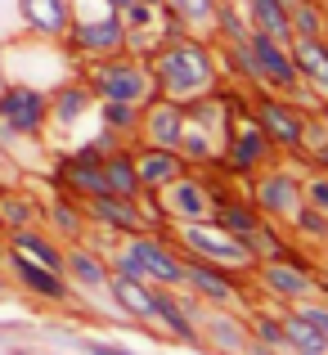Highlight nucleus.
<instances>
[{
	"label": "nucleus",
	"mask_w": 328,
	"mask_h": 355,
	"mask_svg": "<svg viewBox=\"0 0 328 355\" xmlns=\"http://www.w3.org/2000/svg\"><path fill=\"white\" fill-rule=\"evenodd\" d=\"M144 59H148V72H153L157 95L175 99V104H189V99L221 86V59L212 50V41H202V36L180 32L171 41L153 45Z\"/></svg>",
	"instance_id": "1"
},
{
	"label": "nucleus",
	"mask_w": 328,
	"mask_h": 355,
	"mask_svg": "<svg viewBox=\"0 0 328 355\" xmlns=\"http://www.w3.org/2000/svg\"><path fill=\"white\" fill-rule=\"evenodd\" d=\"M234 113H239V108L221 95V86L207 90V95H198V99H189V104H184L175 153L189 166H216L221 148H225V135H230V126H234Z\"/></svg>",
	"instance_id": "2"
},
{
	"label": "nucleus",
	"mask_w": 328,
	"mask_h": 355,
	"mask_svg": "<svg viewBox=\"0 0 328 355\" xmlns=\"http://www.w3.org/2000/svg\"><path fill=\"white\" fill-rule=\"evenodd\" d=\"M77 77L90 86L95 99H117V104H148L157 95L153 72H148V59L135 50H112L99 54V59L77 63Z\"/></svg>",
	"instance_id": "3"
},
{
	"label": "nucleus",
	"mask_w": 328,
	"mask_h": 355,
	"mask_svg": "<svg viewBox=\"0 0 328 355\" xmlns=\"http://www.w3.org/2000/svg\"><path fill=\"white\" fill-rule=\"evenodd\" d=\"M162 234L171 239L175 248L184 252V257H202V261H212V266L234 270V275H252V266H257V257H252L248 243H243L239 234H230V230H221L216 220H184V225H162Z\"/></svg>",
	"instance_id": "4"
},
{
	"label": "nucleus",
	"mask_w": 328,
	"mask_h": 355,
	"mask_svg": "<svg viewBox=\"0 0 328 355\" xmlns=\"http://www.w3.org/2000/svg\"><path fill=\"white\" fill-rule=\"evenodd\" d=\"M63 45H68L77 59H99V54L126 50L121 14L108 5V0H72V23H68Z\"/></svg>",
	"instance_id": "5"
},
{
	"label": "nucleus",
	"mask_w": 328,
	"mask_h": 355,
	"mask_svg": "<svg viewBox=\"0 0 328 355\" xmlns=\"http://www.w3.org/2000/svg\"><path fill=\"white\" fill-rule=\"evenodd\" d=\"M45 139V90L5 81L0 86V148L41 144Z\"/></svg>",
	"instance_id": "6"
},
{
	"label": "nucleus",
	"mask_w": 328,
	"mask_h": 355,
	"mask_svg": "<svg viewBox=\"0 0 328 355\" xmlns=\"http://www.w3.org/2000/svg\"><path fill=\"white\" fill-rule=\"evenodd\" d=\"M248 117L266 130L279 153H293V157L306 153V117L311 113H306L302 104H293L288 95H275V90L257 86V95H252V104H248Z\"/></svg>",
	"instance_id": "7"
},
{
	"label": "nucleus",
	"mask_w": 328,
	"mask_h": 355,
	"mask_svg": "<svg viewBox=\"0 0 328 355\" xmlns=\"http://www.w3.org/2000/svg\"><path fill=\"white\" fill-rule=\"evenodd\" d=\"M144 202H153V225L162 230V225H184V220H212V189H207V180L202 175H193V171H184V175H175L171 184H162V189H153V193H139Z\"/></svg>",
	"instance_id": "8"
},
{
	"label": "nucleus",
	"mask_w": 328,
	"mask_h": 355,
	"mask_svg": "<svg viewBox=\"0 0 328 355\" xmlns=\"http://www.w3.org/2000/svg\"><path fill=\"white\" fill-rule=\"evenodd\" d=\"M121 239V252L139 266L144 284L153 288H184V257L162 230H135V234H117Z\"/></svg>",
	"instance_id": "9"
},
{
	"label": "nucleus",
	"mask_w": 328,
	"mask_h": 355,
	"mask_svg": "<svg viewBox=\"0 0 328 355\" xmlns=\"http://www.w3.org/2000/svg\"><path fill=\"white\" fill-rule=\"evenodd\" d=\"M252 207L261 211L266 220H275V225H288V220L297 216V207L306 202V189H302V175L293 171V166H279V162H270L266 171H257L252 175Z\"/></svg>",
	"instance_id": "10"
},
{
	"label": "nucleus",
	"mask_w": 328,
	"mask_h": 355,
	"mask_svg": "<svg viewBox=\"0 0 328 355\" xmlns=\"http://www.w3.org/2000/svg\"><path fill=\"white\" fill-rule=\"evenodd\" d=\"M279 157V148L270 144V135L257 126L248 113L230 126V135H225V148H221V166L230 180H252L257 171H266L270 162Z\"/></svg>",
	"instance_id": "11"
},
{
	"label": "nucleus",
	"mask_w": 328,
	"mask_h": 355,
	"mask_svg": "<svg viewBox=\"0 0 328 355\" xmlns=\"http://www.w3.org/2000/svg\"><path fill=\"white\" fill-rule=\"evenodd\" d=\"M184 257V252H180ZM184 288H189L193 297H198L202 306H221V311H248V302H243V284L234 279V270L225 266H212V261L202 257H184Z\"/></svg>",
	"instance_id": "12"
},
{
	"label": "nucleus",
	"mask_w": 328,
	"mask_h": 355,
	"mask_svg": "<svg viewBox=\"0 0 328 355\" xmlns=\"http://www.w3.org/2000/svg\"><path fill=\"white\" fill-rule=\"evenodd\" d=\"M121 27H126V50H135V54H148L153 45L184 32L162 0H135L130 9H121Z\"/></svg>",
	"instance_id": "13"
},
{
	"label": "nucleus",
	"mask_w": 328,
	"mask_h": 355,
	"mask_svg": "<svg viewBox=\"0 0 328 355\" xmlns=\"http://www.w3.org/2000/svg\"><path fill=\"white\" fill-rule=\"evenodd\" d=\"M81 211L95 230L104 234H135V230H153V216L144 211V198H121V193H90L81 198Z\"/></svg>",
	"instance_id": "14"
},
{
	"label": "nucleus",
	"mask_w": 328,
	"mask_h": 355,
	"mask_svg": "<svg viewBox=\"0 0 328 355\" xmlns=\"http://www.w3.org/2000/svg\"><path fill=\"white\" fill-rule=\"evenodd\" d=\"M0 270H5V275L14 279L18 288H23V293H32L36 302H50V306L72 302V284L59 275V270L41 266V261L23 257V252H14V248H5V257H0Z\"/></svg>",
	"instance_id": "15"
},
{
	"label": "nucleus",
	"mask_w": 328,
	"mask_h": 355,
	"mask_svg": "<svg viewBox=\"0 0 328 355\" xmlns=\"http://www.w3.org/2000/svg\"><path fill=\"white\" fill-rule=\"evenodd\" d=\"M252 279H257L261 288H266L270 297H279V302H306V297H320L324 288L315 284V275L311 270H302V266H293V261L279 252V257H261L257 266H252Z\"/></svg>",
	"instance_id": "16"
},
{
	"label": "nucleus",
	"mask_w": 328,
	"mask_h": 355,
	"mask_svg": "<svg viewBox=\"0 0 328 355\" xmlns=\"http://www.w3.org/2000/svg\"><path fill=\"white\" fill-rule=\"evenodd\" d=\"M180 121H184V104L153 95L148 104H139L135 139L139 144H157V148H175L180 144Z\"/></svg>",
	"instance_id": "17"
},
{
	"label": "nucleus",
	"mask_w": 328,
	"mask_h": 355,
	"mask_svg": "<svg viewBox=\"0 0 328 355\" xmlns=\"http://www.w3.org/2000/svg\"><path fill=\"white\" fill-rule=\"evenodd\" d=\"M288 54H293V63H297L302 90L311 99H324L328 104V36H293V41H288Z\"/></svg>",
	"instance_id": "18"
},
{
	"label": "nucleus",
	"mask_w": 328,
	"mask_h": 355,
	"mask_svg": "<svg viewBox=\"0 0 328 355\" xmlns=\"http://www.w3.org/2000/svg\"><path fill=\"white\" fill-rule=\"evenodd\" d=\"M63 279L72 293H108V261L90 243H63Z\"/></svg>",
	"instance_id": "19"
},
{
	"label": "nucleus",
	"mask_w": 328,
	"mask_h": 355,
	"mask_svg": "<svg viewBox=\"0 0 328 355\" xmlns=\"http://www.w3.org/2000/svg\"><path fill=\"white\" fill-rule=\"evenodd\" d=\"M72 23V0H18V27L36 41H63Z\"/></svg>",
	"instance_id": "20"
},
{
	"label": "nucleus",
	"mask_w": 328,
	"mask_h": 355,
	"mask_svg": "<svg viewBox=\"0 0 328 355\" xmlns=\"http://www.w3.org/2000/svg\"><path fill=\"white\" fill-rule=\"evenodd\" d=\"M198 342H207L216 355H248L252 347H257L252 333H248V324L234 320V315H225L221 306H216V311L202 306V315H198Z\"/></svg>",
	"instance_id": "21"
},
{
	"label": "nucleus",
	"mask_w": 328,
	"mask_h": 355,
	"mask_svg": "<svg viewBox=\"0 0 328 355\" xmlns=\"http://www.w3.org/2000/svg\"><path fill=\"white\" fill-rule=\"evenodd\" d=\"M36 220H45V230L59 243H86V234H90V220L72 193H54V198L36 202Z\"/></svg>",
	"instance_id": "22"
},
{
	"label": "nucleus",
	"mask_w": 328,
	"mask_h": 355,
	"mask_svg": "<svg viewBox=\"0 0 328 355\" xmlns=\"http://www.w3.org/2000/svg\"><path fill=\"white\" fill-rule=\"evenodd\" d=\"M130 157H135V175H139V193H153L162 189V184H171L175 175L189 171V162H184L175 148H157V144H139L130 148Z\"/></svg>",
	"instance_id": "23"
},
{
	"label": "nucleus",
	"mask_w": 328,
	"mask_h": 355,
	"mask_svg": "<svg viewBox=\"0 0 328 355\" xmlns=\"http://www.w3.org/2000/svg\"><path fill=\"white\" fill-rule=\"evenodd\" d=\"M108 293H112V302H117L121 315H130V320H139V324H153V284L126 279V275H108Z\"/></svg>",
	"instance_id": "24"
},
{
	"label": "nucleus",
	"mask_w": 328,
	"mask_h": 355,
	"mask_svg": "<svg viewBox=\"0 0 328 355\" xmlns=\"http://www.w3.org/2000/svg\"><path fill=\"white\" fill-rule=\"evenodd\" d=\"M99 171H104L108 193H121V198H139V175H135V157H130L126 144H112L99 157Z\"/></svg>",
	"instance_id": "25"
},
{
	"label": "nucleus",
	"mask_w": 328,
	"mask_h": 355,
	"mask_svg": "<svg viewBox=\"0 0 328 355\" xmlns=\"http://www.w3.org/2000/svg\"><path fill=\"white\" fill-rule=\"evenodd\" d=\"M239 9H243V18H248L252 32H266V36H275V41H284V45L293 41L284 0H239Z\"/></svg>",
	"instance_id": "26"
},
{
	"label": "nucleus",
	"mask_w": 328,
	"mask_h": 355,
	"mask_svg": "<svg viewBox=\"0 0 328 355\" xmlns=\"http://www.w3.org/2000/svg\"><path fill=\"white\" fill-rule=\"evenodd\" d=\"M212 220H216L221 230H230V234H239L243 243L257 234V230L275 225V220H266L252 202H212Z\"/></svg>",
	"instance_id": "27"
},
{
	"label": "nucleus",
	"mask_w": 328,
	"mask_h": 355,
	"mask_svg": "<svg viewBox=\"0 0 328 355\" xmlns=\"http://www.w3.org/2000/svg\"><path fill=\"white\" fill-rule=\"evenodd\" d=\"M162 5L171 9V18L189 36H202V41H207L212 27H216V0H162Z\"/></svg>",
	"instance_id": "28"
},
{
	"label": "nucleus",
	"mask_w": 328,
	"mask_h": 355,
	"mask_svg": "<svg viewBox=\"0 0 328 355\" xmlns=\"http://www.w3.org/2000/svg\"><path fill=\"white\" fill-rule=\"evenodd\" d=\"M279 324H284V338H288V351H328L324 333L315 329L311 320H306L297 306H288L284 315H279Z\"/></svg>",
	"instance_id": "29"
},
{
	"label": "nucleus",
	"mask_w": 328,
	"mask_h": 355,
	"mask_svg": "<svg viewBox=\"0 0 328 355\" xmlns=\"http://www.w3.org/2000/svg\"><path fill=\"white\" fill-rule=\"evenodd\" d=\"M36 225V198H27V193L18 189H0V234H9V230H27Z\"/></svg>",
	"instance_id": "30"
},
{
	"label": "nucleus",
	"mask_w": 328,
	"mask_h": 355,
	"mask_svg": "<svg viewBox=\"0 0 328 355\" xmlns=\"http://www.w3.org/2000/svg\"><path fill=\"white\" fill-rule=\"evenodd\" d=\"M243 315H248V333H252V342H257V347H270V351L293 355V351H288V338H284L279 315H266V311H243Z\"/></svg>",
	"instance_id": "31"
},
{
	"label": "nucleus",
	"mask_w": 328,
	"mask_h": 355,
	"mask_svg": "<svg viewBox=\"0 0 328 355\" xmlns=\"http://www.w3.org/2000/svg\"><path fill=\"white\" fill-rule=\"evenodd\" d=\"M288 27H293V36H328V9L320 0H302L288 9Z\"/></svg>",
	"instance_id": "32"
},
{
	"label": "nucleus",
	"mask_w": 328,
	"mask_h": 355,
	"mask_svg": "<svg viewBox=\"0 0 328 355\" xmlns=\"http://www.w3.org/2000/svg\"><path fill=\"white\" fill-rule=\"evenodd\" d=\"M302 189H306V207H315V211L328 216V171L315 166L311 175H302Z\"/></svg>",
	"instance_id": "33"
},
{
	"label": "nucleus",
	"mask_w": 328,
	"mask_h": 355,
	"mask_svg": "<svg viewBox=\"0 0 328 355\" xmlns=\"http://www.w3.org/2000/svg\"><path fill=\"white\" fill-rule=\"evenodd\" d=\"M306 162H311V166H320V171H328V135L320 139V144H311V148H306Z\"/></svg>",
	"instance_id": "34"
},
{
	"label": "nucleus",
	"mask_w": 328,
	"mask_h": 355,
	"mask_svg": "<svg viewBox=\"0 0 328 355\" xmlns=\"http://www.w3.org/2000/svg\"><path fill=\"white\" fill-rule=\"evenodd\" d=\"M86 355H139V351H126V347H117V342H95V338H90Z\"/></svg>",
	"instance_id": "35"
},
{
	"label": "nucleus",
	"mask_w": 328,
	"mask_h": 355,
	"mask_svg": "<svg viewBox=\"0 0 328 355\" xmlns=\"http://www.w3.org/2000/svg\"><path fill=\"white\" fill-rule=\"evenodd\" d=\"M5 288H9V275H5V270H0V297H5Z\"/></svg>",
	"instance_id": "36"
},
{
	"label": "nucleus",
	"mask_w": 328,
	"mask_h": 355,
	"mask_svg": "<svg viewBox=\"0 0 328 355\" xmlns=\"http://www.w3.org/2000/svg\"><path fill=\"white\" fill-rule=\"evenodd\" d=\"M293 355H328V351H293Z\"/></svg>",
	"instance_id": "37"
},
{
	"label": "nucleus",
	"mask_w": 328,
	"mask_h": 355,
	"mask_svg": "<svg viewBox=\"0 0 328 355\" xmlns=\"http://www.w3.org/2000/svg\"><path fill=\"white\" fill-rule=\"evenodd\" d=\"M0 86H5V59H0Z\"/></svg>",
	"instance_id": "38"
},
{
	"label": "nucleus",
	"mask_w": 328,
	"mask_h": 355,
	"mask_svg": "<svg viewBox=\"0 0 328 355\" xmlns=\"http://www.w3.org/2000/svg\"><path fill=\"white\" fill-rule=\"evenodd\" d=\"M293 5H302V0H284V9H293Z\"/></svg>",
	"instance_id": "39"
},
{
	"label": "nucleus",
	"mask_w": 328,
	"mask_h": 355,
	"mask_svg": "<svg viewBox=\"0 0 328 355\" xmlns=\"http://www.w3.org/2000/svg\"><path fill=\"white\" fill-rule=\"evenodd\" d=\"M320 248H324V261H328V239H324V243H320Z\"/></svg>",
	"instance_id": "40"
},
{
	"label": "nucleus",
	"mask_w": 328,
	"mask_h": 355,
	"mask_svg": "<svg viewBox=\"0 0 328 355\" xmlns=\"http://www.w3.org/2000/svg\"><path fill=\"white\" fill-rule=\"evenodd\" d=\"M0 257H5V243H0Z\"/></svg>",
	"instance_id": "41"
}]
</instances>
